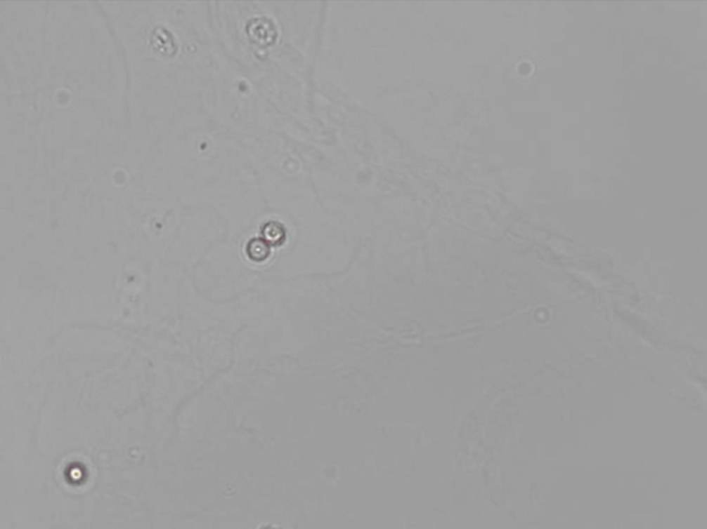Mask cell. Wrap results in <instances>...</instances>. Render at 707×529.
<instances>
[{
  "label": "cell",
  "mask_w": 707,
  "mask_h": 529,
  "mask_svg": "<svg viewBox=\"0 0 707 529\" xmlns=\"http://www.w3.org/2000/svg\"><path fill=\"white\" fill-rule=\"evenodd\" d=\"M247 253L253 261H263L268 257L270 247L264 240H253L247 246Z\"/></svg>",
  "instance_id": "obj_1"
},
{
  "label": "cell",
  "mask_w": 707,
  "mask_h": 529,
  "mask_svg": "<svg viewBox=\"0 0 707 529\" xmlns=\"http://www.w3.org/2000/svg\"><path fill=\"white\" fill-rule=\"evenodd\" d=\"M264 234L267 236V243L270 244H280L285 240L283 227L278 224H268L264 229Z\"/></svg>",
  "instance_id": "obj_2"
},
{
  "label": "cell",
  "mask_w": 707,
  "mask_h": 529,
  "mask_svg": "<svg viewBox=\"0 0 707 529\" xmlns=\"http://www.w3.org/2000/svg\"><path fill=\"white\" fill-rule=\"evenodd\" d=\"M268 529H274V528H268Z\"/></svg>",
  "instance_id": "obj_3"
}]
</instances>
